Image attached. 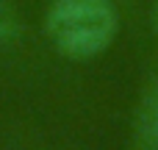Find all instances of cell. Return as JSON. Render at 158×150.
Wrapping results in <instances>:
<instances>
[{"mask_svg": "<svg viewBox=\"0 0 158 150\" xmlns=\"http://www.w3.org/2000/svg\"><path fill=\"white\" fill-rule=\"evenodd\" d=\"M133 131L136 150H158V75H153L142 89Z\"/></svg>", "mask_w": 158, "mask_h": 150, "instance_id": "7a4b0ae2", "label": "cell"}, {"mask_svg": "<svg viewBox=\"0 0 158 150\" xmlns=\"http://www.w3.org/2000/svg\"><path fill=\"white\" fill-rule=\"evenodd\" d=\"M150 22H153V33L158 42V0H150Z\"/></svg>", "mask_w": 158, "mask_h": 150, "instance_id": "277c9868", "label": "cell"}, {"mask_svg": "<svg viewBox=\"0 0 158 150\" xmlns=\"http://www.w3.org/2000/svg\"><path fill=\"white\" fill-rule=\"evenodd\" d=\"M19 33H22V25H19V17H17L14 6L8 0H0V45L17 42Z\"/></svg>", "mask_w": 158, "mask_h": 150, "instance_id": "3957f363", "label": "cell"}, {"mask_svg": "<svg viewBox=\"0 0 158 150\" xmlns=\"http://www.w3.org/2000/svg\"><path fill=\"white\" fill-rule=\"evenodd\" d=\"M119 31L114 0H53L44 14V36L72 61L103 56Z\"/></svg>", "mask_w": 158, "mask_h": 150, "instance_id": "6da1fadb", "label": "cell"}]
</instances>
